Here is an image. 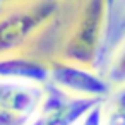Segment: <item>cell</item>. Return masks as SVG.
<instances>
[{
  "label": "cell",
  "instance_id": "obj_1",
  "mask_svg": "<svg viewBox=\"0 0 125 125\" xmlns=\"http://www.w3.org/2000/svg\"><path fill=\"white\" fill-rule=\"evenodd\" d=\"M60 0H21L0 10V55L28 52L58 17Z\"/></svg>",
  "mask_w": 125,
  "mask_h": 125
},
{
  "label": "cell",
  "instance_id": "obj_2",
  "mask_svg": "<svg viewBox=\"0 0 125 125\" xmlns=\"http://www.w3.org/2000/svg\"><path fill=\"white\" fill-rule=\"evenodd\" d=\"M108 14L110 10L104 0L79 2L75 17L69 26L67 36L62 43L60 55L57 57L86 67H94L99 55Z\"/></svg>",
  "mask_w": 125,
  "mask_h": 125
},
{
  "label": "cell",
  "instance_id": "obj_3",
  "mask_svg": "<svg viewBox=\"0 0 125 125\" xmlns=\"http://www.w3.org/2000/svg\"><path fill=\"white\" fill-rule=\"evenodd\" d=\"M48 84L72 96L103 101L115 93V86L94 67H86L60 57L48 58Z\"/></svg>",
  "mask_w": 125,
  "mask_h": 125
},
{
  "label": "cell",
  "instance_id": "obj_4",
  "mask_svg": "<svg viewBox=\"0 0 125 125\" xmlns=\"http://www.w3.org/2000/svg\"><path fill=\"white\" fill-rule=\"evenodd\" d=\"M45 96V84L0 79V125H28Z\"/></svg>",
  "mask_w": 125,
  "mask_h": 125
},
{
  "label": "cell",
  "instance_id": "obj_5",
  "mask_svg": "<svg viewBox=\"0 0 125 125\" xmlns=\"http://www.w3.org/2000/svg\"><path fill=\"white\" fill-rule=\"evenodd\" d=\"M103 99L72 96L52 84H45V96L28 125H77V122Z\"/></svg>",
  "mask_w": 125,
  "mask_h": 125
},
{
  "label": "cell",
  "instance_id": "obj_6",
  "mask_svg": "<svg viewBox=\"0 0 125 125\" xmlns=\"http://www.w3.org/2000/svg\"><path fill=\"white\" fill-rule=\"evenodd\" d=\"M0 79L24 81L34 84L48 82V58L28 52L0 55Z\"/></svg>",
  "mask_w": 125,
  "mask_h": 125
},
{
  "label": "cell",
  "instance_id": "obj_7",
  "mask_svg": "<svg viewBox=\"0 0 125 125\" xmlns=\"http://www.w3.org/2000/svg\"><path fill=\"white\" fill-rule=\"evenodd\" d=\"M104 103H106V101L96 103V104L77 122V125H104Z\"/></svg>",
  "mask_w": 125,
  "mask_h": 125
},
{
  "label": "cell",
  "instance_id": "obj_8",
  "mask_svg": "<svg viewBox=\"0 0 125 125\" xmlns=\"http://www.w3.org/2000/svg\"><path fill=\"white\" fill-rule=\"evenodd\" d=\"M14 2H21V0H0V7H2V5H9V4H14Z\"/></svg>",
  "mask_w": 125,
  "mask_h": 125
},
{
  "label": "cell",
  "instance_id": "obj_9",
  "mask_svg": "<svg viewBox=\"0 0 125 125\" xmlns=\"http://www.w3.org/2000/svg\"><path fill=\"white\" fill-rule=\"evenodd\" d=\"M106 2V7H108V10H111L113 9V4H115V0H104Z\"/></svg>",
  "mask_w": 125,
  "mask_h": 125
},
{
  "label": "cell",
  "instance_id": "obj_10",
  "mask_svg": "<svg viewBox=\"0 0 125 125\" xmlns=\"http://www.w3.org/2000/svg\"><path fill=\"white\" fill-rule=\"evenodd\" d=\"M60 2H77L79 4V2H82V0H60Z\"/></svg>",
  "mask_w": 125,
  "mask_h": 125
}]
</instances>
